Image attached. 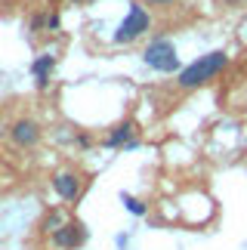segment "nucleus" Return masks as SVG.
<instances>
[{
  "mask_svg": "<svg viewBox=\"0 0 247 250\" xmlns=\"http://www.w3.org/2000/svg\"><path fill=\"white\" fill-rule=\"evenodd\" d=\"M53 188H56V195H59L62 201H74L81 195V179L74 176V173H56Z\"/></svg>",
  "mask_w": 247,
  "mask_h": 250,
  "instance_id": "5",
  "label": "nucleus"
},
{
  "mask_svg": "<svg viewBox=\"0 0 247 250\" xmlns=\"http://www.w3.org/2000/svg\"><path fill=\"white\" fill-rule=\"evenodd\" d=\"M53 68H56V59H53V56H41V59H34L31 71H34V81H37V86H41V90H43L46 83H50Z\"/></svg>",
  "mask_w": 247,
  "mask_h": 250,
  "instance_id": "8",
  "label": "nucleus"
},
{
  "mask_svg": "<svg viewBox=\"0 0 247 250\" xmlns=\"http://www.w3.org/2000/svg\"><path fill=\"white\" fill-rule=\"evenodd\" d=\"M13 139H16V146L31 148L34 142L41 139V127H37L34 121H16L13 124Z\"/></svg>",
  "mask_w": 247,
  "mask_h": 250,
  "instance_id": "6",
  "label": "nucleus"
},
{
  "mask_svg": "<svg viewBox=\"0 0 247 250\" xmlns=\"http://www.w3.org/2000/svg\"><path fill=\"white\" fill-rule=\"evenodd\" d=\"M133 133H136V124H133V121H124L121 127H115V130L108 133L105 146H108V148H121V146L133 148V146H136V142H133Z\"/></svg>",
  "mask_w": 247,
  "mask_h": 250,
  "instance_id": "7",
  "label": "nucleus"
},
{
  "mask_svg": "<svg viewBox=\"0 0 247 250\" xmlns=\"http://www.w3.org/2000/svg\"><path fill=\"white\" fill-rule=\"evenodd\" d=\"M155 3H167V0H155Z\"/></svg>",
  "mask_w": 247,
  "mask_h": 250,
  "instance_id": "11",
  "label": "nucleus"
},
{
  "mask_svg": "<svg viewBox=\"0 0 247 250\" xmlns=\"http://www.w3.org/2000/svg\"><path fill=\"white\" fill-rule=\"evenodd\" d=\"M74 3H93V0H74Z\"/></svg>",
  "mask_w": 247,
  "mask_h": 250,
  "instance_id": "10",
  "label": "nucleus"
},
{
  "mask_svg": "<svg viewBox=\"0 0 247 250\" xmlns=\"http://www.w3.org/2000/svg\"><path fill=\"white\" fill-rule=\"evenodd\" d=\"M124 204H127V210H130L133 216H142V213H145V204L136 201V198H130V195H124Z\"/></svg>",
  "mask_w": 247,
  "mask_h": 250,
  "instance_id": "9",
  "label": "nucleus"
},
{
  "mask_svg": "<svg viewBox=\"0 0 247 250\" xmlns=\"http://www.w3.org/2000/svg\"><path fill=\"white\" fill-rule=\"evenodd\" d=\"M226 65H229V56H226L223 50H213L201 56V59H195L188 68L179 71V86L183 90H195V86H204L207 81H213L216 74H220Z\"/></svg>",
  "mask_w": 247,
  "mask_h": 250,
  "instance_id": "1",
  "label": "nucleus"
},
{
  "mask_svg": "<svg viewBox=\"0 0 247 250\" xmlns=\"http://www.w3.org/2000/svg\"><path fill=\"white\" fill-rule=\"evenodd\" d=\"M83 241H87V229H83L81 223H65L62 229L53 232V244L62 247V250H74V247H81Z\"/></svg>",
  "mask_w": 247,
  "mask_h": 250,
  "instance_id": "4",
  "label": "nucleus"
},
{
  "mask_svg": "<svg viewBox=\"0 0 247 250\" xmlns=\"http://www.w3.org/2000/svg\"><path fill=\"white\" fill-rule=\"evenodd\" d=\"M142 59H145L148 68H155V71H176L179 68V56H176V46L164 41V37H158V41H151L145 46V53H142Z\"/></svg>",
  "mask_w": 247,
  "mask_h": 250,
  "instance_id": "2",
  "label": "nucleus"
},
{
  "mask_svg": "<svg viewBox=\"0 0 247 250\" xmlns=\"http://www.w3.org/2000/svg\"><path fill=\"white\" fill-rule=\"evenodd\" d=\"M148 25H151V19H148L145 9H142L139 3H130L127 19H124L121 28L115 31V43H130V41H136L142 31H148Z\"/></svg>",
  "mask_w": 247,
  "mask_h": 250,
  "instance_id": "3",
  "label": "nucleus"
}]
</instances>
